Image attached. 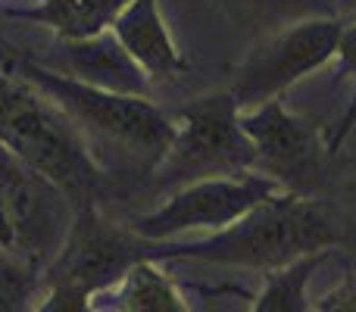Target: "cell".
<instances>
[{
	"mask_svg": "<svg viewBox=\"0 0 356 312\" xmlns=\"http://www.w3.org/2000/svg\"><path fill=\"white\" fill-rule=\"evenodd\" d=\"M334 244H341V228L332 206L316 197L282 190L207 240L163 244L160 259H203L278 272L297 259L328 253Z\"/></svg>",
	"mask_w": 356,
	"mask_h": 312,
	"instance_id": "cell-1",
	"label": "cell"
},
{
	"mask_svg": "<svg viewBox=\"0 0 356 312\" xmlns=\"http://www.w3.org/2000/svg\"><path fill=\"white\" fill-rule=\"evenodd\" d=\"M16 75L47 94L81 131L85 144L94 150H110L122 169L135 175H154L175 141L172 116L154 106L147 97H122L88 88L60 75L41 63L22 60ZM97 159V156H94Z\"/></svg>",
	"mask_w": 356,
	"mask_h": 312,
	"instance_id": "cell-2",
	"label": "cell"
},
{
	"mask_svg": "<svg viewBox=\"0 0 356 312\" xmlns=\"http://www.w3.org/2000/svg\"><path fill=\"white\" fill-rule=\"evenodd\" d=\"M0 147L60 184L75 209L97 203L104 165L81 131L47 94L6 69H0Z\"/></svg>",
	"mask_w": 356,
	"mask_h": 312,
	"instance_id": "cell-3",
	"label": "cell"
},
{
	"mask_svg": "<svg viewBox=\"0 0 356 312\" xmlns=\"http://www.w3.org/2000/svg\"><path fill=\"white\" fill-rule=\"evenodd\" d=\"M175 141L154 172V188H184L207 178H232L257 172V150L241 129V110L228 91L207 94L178 106Z\"/></svg>",
	"mask_w": 356,
	"mask_h": 312,
	"instance_id": "cell-4",
	"label": "cell"
},
{
	"mask_svg": "<svg viewBox=\"0 0 356 312\" xmlns=\"http://www.w3.org/2000/svg\"><path fill=\"white\" fill-rule=\"evenodd\" d=\"M163 244L138 238L131 228L110 222L97 203L75 209V222L60 256L44 269V284H66L94 297L119 284L138 263H160Z\"/></svg>",
	"mask_w": 356,
	"mask_h": 312,
	"instance_id": "cell-5",
	"label": "cell"
},
{
	"mask_svg": "<svg viewBox=\"0 0 356 312\" xmlns=\"http://www.w3.org/2000/svg\"><path fill=\"white\" fill-rule=\"evenodd\" d=\"M0 206L13 231V253L44 275L72 231L75 206L69 194L0 147Z\"/></svg>",
	"mask_w": 356,
	"mask_h": 312,
	"instance_id": "cell-6",
	"label": "cell"
},
{
	"mask_svg": "<svg viewBox=\"0 0 356 312\" xmlns=\"http://www.w3.org/2000/svg\"><path fill=\"white\" fill-rule=\"evenodd\" d=\"M341 35H344V25L338 19H309V22L275 31L263 44H257L238 66L234 85L228 91L238 110L250 113L269 100H278L284 88L322 69L332 56H338Z\"/></svg>",
	"mask_w": 356,
	"mask_h": 312,
	"instance_id": "cell-7",
	"label": "cell"
},
{
	"mask_svg": "<svg viewBox=\"0 0 356 312\" xmlns=\"http://www.w3.org/2000/svg\"><path fill=\"white\" fill-rule=\"evenodd\" d=\"M282 184L259 175V172L232 178H207V181H194L172 190L163 206L131 219L129 228L138 238L154 240V244L175 238L181 231H194V228L222 231V228L234 225L250 209H257L263 200L282 194Z\"/></svg>",
	"mask_w": 356,
	"mask_h": 312,
	"instance_id": "cell-8",
	"label": "cell"
},
{
	"mask_svg": "<svg viewBox=\"0 0 356 312\" xmlns=\"http://www.w3.org/2000/svg\"><path fill=\"white\" fill-rule=\"evenodd\" d=\"M241 129L257 150L259 175L278 181L282 188L291 184L294 194H300V188L313 181L328 154V147L319 138V129L284 110L282 97L250 113H241Z\"/></svg>",
	"mask_w": 356,
	"mask_h": 312,
	"instance_id": "cell-9",
	"label": "cell"
},
{
	"mask_svg": "<svg viewBox=\"0 0 356 312\" xmlns=\"http://www.w3.org/2000/svg\"><path fill=\"white\" fill-rule=\"evenodd\" d=\"M56 50H60V75H66V79L106 94L147 97L150 79L125 54V47L116 41L113 31L85 38V41H60Z\"/></svg>",
	"mask_w": 356,
	"mask_h": 312,
	"instance_id": "cell-10",
	"label": "cell"
},
{
	"mask_svg": "<svg viewBox=\"0 0 356 312\" xmlns=\"http://www.w3.org/2000/svg\"><path fill=\"white\" fill-rule=\"evenodd\" d=\"M110 31L125 47V54L144 69L147 79H172L188 69L163 22L156 0H131L116 16Z\"/></svg>",
	"mask_w": 356,
	"mask_h": 312,
	"instance_id": "cell-11",
	"label": "cell"
},
{
	"mask_svg": "<svg viewBox=\"0 0 356 312\" xmlns=\"http://www.w3.org/2000/svg\"><path fill=\"white\" fill-rule=\"evenodd\" d=\"M129 3L131 0H38L29 10H6V16L47 25L60 41H85L110 31Z\"/></svg>",
	"mask_w": 356,
	"mask_h": 312,
	"instance_id": "cell-12",
	"label": "cell"
},
{
	"mask_svg": "<svg viewBox=\"0 0 356 312\" xmlns=\"http://www.w3.org/2000/svg\"><path fill=\"white\" fill-rule=\"evenodd\" d=\"M119 312H188L181 294L156 263H138L119 281Z\"/></svg>",
	"mask_w": 356,
	"mask_h": 312,
	"instance_id": "cell-13",
	"label": "cell"
},
{
	"mask_svg": "<svg viewBox=\"0 0 356 312\" xmlns=\"http://www.w3.org/2000/svg\"><path fill=\"white\" fill-rule=\"evenodd\" d=\"M228 10L253 28H269V35L309 19H334L332 0H225Z\"/></svg>",
	"mask_w": 356,
	"mask_h": 312,
	"instance_id": "cell-14",
	"label": "cell"
},
{
	"mask_svg": "<svg viewBox=\"0 0 356 312\" xmlns=\"http://www.w3.org/2000/svg\"><path fill=\"white\" fill-rule=\"evenodd\" d=\"M328 253H316V256L297 259L288 269H278L269 275L263 294L253 303V312H307V281Z\"/></svg>",
	"mask_w": 356,
	"mask_h": 312,
	"instance_id": "cell-15",
	"label": "cell"
},
{
	"mask_svg": "<svg viewBox=\"0 0 356 312\" xmlns=\"http://www.w3.org/2000/svg\"><path fill=\"white\" fill-rule=\"evenodd\" d=\"M41 290V275L16 253L0 250V312H31Z\"/></svg>",
	"mask_w": 356,
	"mask_h": 312,
	"instance_id": "cell-16",
	"label": "cell"
},
{
	"mask_svg": "<svg viewBox=\"0 0 356 312\" xmlns=\"http://www.w3.org/2000/svg\"><path fill=\"white\" fill-rule=\"evenodd\" d=\"M31 312H94L91 297L81 294L66 284H44L35 297V309Z\"/></svg>",
	"mask_w": 356,
	"mask_h": 312,
	"instance_id": "cell-17",
	"label": "cell"
},
{
	"mask_svg": "<svg viewBox=\"0 0 356 312\" xmlns=\"http://www.w3.org/2000/svg\"><path fill=\"white\" fill-rule=\"evenodd\" d=\"M353 79L356 81V25L344 28L338 44V79Z\"/></svg>",
	"mask_w": 356,
	"mask_h": 312,
	"instance_id": "cell-18",
	"label": "cell"
},
{
	"mask_svg": "<svg viewBox=\"0 0 356 312\" xmlns=\"http://www.w3.org/2000/svg\"><path fill=\"white\" fill-rule=\"evenodd\" d=\"M353 125H356V91H353V97H350V106H347V113L332 125V131H328V141H325L328 144V154H338L341 144H344V138L353 131Z\"/></svg>",
	"mask_w": 356,
	"mask_h": 312,
	"instance_id": "cell-19",
	"label": "cell"
},
{
	"mask_svg": "<svg viewBox=\"0 0 356 312\" xmlns=\"http://www.w3.org/2000/svg\"><path fill=\"white\" fill-rule=\"evenodd\" d=\"M319 312H356V281L334 290V294H328L319 303Z\"/></svg>",
	"mask_w": 356,
	"mask_h": 312,
	"instance_id": "cell-20",
	"label": "cell"
},
{
	"mask_svg": "<svg viewBox=\"0 0 356 312\" xmlns=\"http://www.w3.org/2000/svg\"><path fill=\"white\" fill-rule=\"evenodd\" d=\"M0 250L13 253V231H10V222H6L3 206H0Z\"/></svg>",
	"mask_w": 356,
	"mask_h": 312,
	"instance_id": "cell-21",
	"label": "cell"
}]
</instances>
